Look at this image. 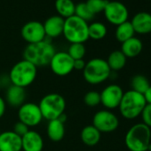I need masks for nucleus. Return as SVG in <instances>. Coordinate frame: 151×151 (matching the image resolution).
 <instances>
[{"instance_id": "nucleus-1", "label": "nucleus", "mask_w": 151, "mask_h": 151, "mask_svg": "<svg viewBox=\"0 0 151 151\" xmlns=\"http://www.w3.org/2000/svg\"><path fill=\"white\" fill-rule=\"evenodd\" d=\"M56 52L52 44L46 38L44 41L29 44L23 51V59L31 62L37 68L48 66Z\"/></svg>"}, {"instance_id": "nucleus-2", "label": "nucleus", "mask_w": 151, "mask_h": 151, "mask_svg": "<svg viewBox=\"0 0 151 151\" xmlns=\"http://www.w3.org/2000/svg\"><path fill=\"white\" fill-rule=\"evenodd\" d=\"M37 76V68L31 62L23 59L12 67L8 78L10 79L11 85L25 89L34 83Z\"/></svg>"}, {"instance_id": "nucleus-3", "label": "nucleus", "mask_w": 151, "mask_h": 151, "mask_svg": "<svg viewBox=\"0 0 151 151\" xmlns=\"http://www.w3.org/2000/svg\"><path fill=\"white\" fill-rule=\"evenodd\" d=\"M124 143L130 151H147L151 144V129L142 123L132 125L125 134Z\"/></svg>"}, {"instance_id": "nucleus-4", "label": "nucleus", "mask_w": 151, "mask_h": 151, "mask_svg": "<svg viewBox=\"0 0 151 151\" xmlns=\"http://www.w3.org/2000/svg\"><path fill=\"white\" fill-rule=\"evenodd\" d=\"M62 35L70 44H84L89 39L88 23L76 15L68 17L64 21Z\"/></svg>"}, {"instance_id": "nucleus-5", "label": "nucleus", "mask_w": 151, "mask_h": 151, "mask_svg": "<svg viewBox=\"0 0 151 151\" xmlns=\"http://www.w3.org/2000/svg\"><path fill=\"white\" fill-rule=\"evenodd\" d=\"M147 102L143 94L129 90L126 93H124L118 108L123 117L132 120L141 114Z\"/></svg>"}, {"instance_id": "nucleus-6", "label": "nucleus", "mask_w": 151, "mask_h": 151, "mask_svg": "<svg viewBox=\"0 0 151 151\" xmlns=\"http://www.w3.org/2000/svg\"><path fill=\"white\" fill-rule=\"evenodd\" d=\"M111 75L106 60L101 58H93L86 62L83 70L84 79L90 85H100L105 82Z\"/></svg>"}, {"instance_id": "nucleus-7", "label": "nucleus", "mask_w": 151, "mask_h": 151, "mask_svg": "<svg viewBox=\"0 0 151 151\" xmlns=\"http://www.w3.org/2000/svg\"><path fill=\"white\" fill-rule=\"evenodd\" d=\"M43 118L51 121L59 118L65 113L66 101L59 93H48L45 95L38 103Z\"/></svg>"}, {"instance_id": "nucleus-8", "label": "nucleus", "mask_w": 151, "mask_h": 151, "mask_svg": "<svg viewBox=\"0 0 151 151\" xmlns=\"http://www.w3.org/2000/svg\"><path fill=\"white\" fill-rule=\"evenodd\" d=\"M93 125L100 132H112L119 125L117 116L109 109H102L96 112L93 117Z\"/></svg>"}, {"instance_id": "nucleus-9", "label": "nucleus", "mask_w": 151, "mask_h": 151, "mask_svg": "<svg viewBox=\"0 0 151 151\" xmlns=\"http://www.w3.org/2000/svg\"><path fill=\"white\" fill-rule=\"evenodd\" d=\"M49 66L52 72L58 77H66L74 70V60L67 52H56Z\"/></svg>"}, {"instance_id": "nucleus-10", "label": "nucleus", "mask_w": 151, "mask_h": 151, "mask_svg": "<svg viewBox=\"0 0 151 151\" xmlns=\"http://www.w3.org/2000/svg\"><path fill=\"white\" fill-rule=\"evenodd\" d=\"M18 118L29 128L38 125L44 119L38 104L34 102H24L18 109Z\"/></svg>"}, {"instance_id": "nucleus-11", "label": "nucleus", "mask_w": 151, "mask_h": 151, "mask_svg": "<svg viewBox=\"0 0 151 151\" xmlns=\"http://www.w3.org/2000/svg\"><path fill=\"white\" fill-rule=\"evenodd\" d=\"M103 13L107 21L116 26L127 22L129 17L127 7L118 1H109Z\"/></svg>"}, {"instance_id": "nucleus-12", "label": "nucleus", "mask_w": 151, "mask_h": 151, "mask_svg": "<svg viewBox=\"0 0 151 151\" xmlns=\"http://www.w3.org/2000/svg\"><path fill=\"white\" fill-rule=\"evenodd\" d=\"M101 94V103L109 110L118 108L124 95L123 89L118 85H109L106 86Z\"/></svg>"}, {"instance_id": "nucleus-13", "label": "nucleus", "mask_w": 151, "mask_h": 151, "mask_svg": "<svg viewBox=\"0 0 151 151\" xmlns=\"http://www.w3.org/2000/svg\"><path fill=\"white\" fill-rule=\"evenodd\" d=\"M21 34L28 45L38 43L46 38L43 23L37 21H31L25 23L22 28Z\"/></svg>"}, {"instance_id": "nucleus-14", "label": "nucleus", "mask_w": 151, "mask_h": 151, "mask_svg": "<svg viewBox=\"0 0 151 151\" xmlns=\"http://www.w3.org/2000/svg\"><path fill=\"white\" fill-rule=\"evenodd\" d=\"M22 137L13 131L0 132V151H22Z\"/></svg>"}, {"instance_id": "nucleus-15", "label": "nucleus", "mask_w": 151, "mask_h": 151, "mask_svg": "<svg viewBox=\"0 0 151 151\" xmlns=\"http://www.w3.org/2000/svg\"><path fill=\"white\" fill-rule=\"evenodd\" d=\"M23 151H42L44 148V139L39 132L29 130L22 137Z\"/></svg>"}, {"instance_id": "nucleus-16", "label": "nucleus", "mask_w": 151, "mask_h": 151, "mask_svg": "<svg viewBox=\"0 0 151 151\" xmlns=\"http://www.w3.org/2000/svg\"><path fill=\"white\" fill-rule=\"evenodd\" d=\"M135 33L146 35L151 33V14L147 12L136 14L131 21Z\"/></svg>"}, {"instance_id": "nucleus-17", "label": "nucleus", "mask_w": 151, "mask_h": 151, "mask_svg": "<svg viewBox=\"0 0 151 151\" xmlns=\"http://www.w3.org/2000/svg\"><path fill=\"white\" fill-rule=\"evenodd\" d=\"M64 21L65 20L59 15H53L49 17L43 24L46 37L55 38L62 35Z\"/></svg>"}, {"instance_id": "nucleus-18", "label": "nucleus", "mask_w": 151, "mask_h": 151, "mask_svg": "<svg viewBox=\"0 0 151 151\" xmlns=\"http://www.w3.org/2000/svg\"><path fill=\"white\" fill-rule=\"evenodd\" d=\"M26 99L25 89L20 86L10 85L6 90V102L8 103L13 108H20Z\"/></svg>"}, {"instance_id": "nucleus-19", "label": "nucleus", "mask_w": 151, "mask_h": 151, "mask_svg": "<svg viewBox=\"0 0 151 151\" xmlns=\"http://www.w3.org/2000/svg\"><path fill=\"white\" fill-rule=\"evenodd\" d=\"M46 132L52 141H60L65 135V124L59 119L48 121Z\"/></svg>"}, {"instance_id": "nucleus-20", "label": "nucleus", "mask_w": 151, "mask_h": 151, "mask_svg": "<svg viewBox=\"0 0 151 151\" xmlns=\"http://www.w3.org/2000/svg\"><path fill=\"white\" fill-rule=\"evenodd\" d=\"M142 48V42L139 38L133 37L122 43L120 51L124 54L126 58H134L141 52Z\"/></svg>"}, {"instance_id": "nucleus-21", "label": "nucleus", "mask_w": 151, "mask_h": 151, "mask_svg": "<svg viewBox=\"0 0 151 151\" xmlns=\"http://www.w3.org/2000/svg\"><path fill=\"white\" fill-rule=\"evenodd\" d=\"M80 136L85 145L93 147L100 142L101 132H100L93 124H91V125H86L82 129Z\"/></svg>"}, {"instance_id": "nucleus-22", "label": "nucleus", "mask_w": 151, "mask_h": 151, "mask_svg": "<svg viewBox=\"0 0 151 151\" xmlns=\"http://www.w3.org/2000/svg\"><path fill=\"white\" fill-rule=\"evenodd\" d=\"M54 6L59 16L64 20L75 14L76 5L72 0H56Z\"/></svg>"}, {"instance_id": "nucleus-23", "label": "nucleus", "mask_w": 151, "mask_h": 151, "mask_svg": "<svg viewBox=\"0 0 151 151\" xmlns=\"http://www.w3.org/2000/svg\"><path fill=\"white\" fill-rule=\"evenodd\" d=\"M126 57L124 54L118 50L113 51L106 60L111 71H118L122 69L126 64Z\"/></svg>"}, {"instance_id": "nucleus-24", "label": "nucleus", "mask_w": 151, "mask_h": 151, "mask_svg": "<svg viewBox=\"0 0 151 151\" xmlns=\"http://www.w3.org/2000/svg\"><path fill=\"white\" fill-rule=\"evenodd\" d=\"M134 34L135 32H134V29L132 28L131 22L127 21L116 27L115 36L117 41H119L120 43H124V41L133 37Z\"/></svg>"}, {"instance_id": "nucleus-25", "label": "nucleus", "mask_w": 151, "mask_h": 151, "mask_svg": "<svg viewBox=\"0 0 151 151\" xmlns=\"http://www.w3.org/2000/svg\"><path fill=\"white\" fill-rule=\"evenodd\" d=\"M107 27L101 22H93L88 25V35L89 38L93 40H101L107 35Z\"/></svg>"}, {"instance_id": "nucleus-26", "label": "nucleus", "mask_w": 151, "mask_h": 151, "mask_svg": "<svg viewBox=\"0 0 151 151\" xmlns=\"http://www.w3.org/2000/svg\"><path fill=\"white\" fill-rule=\"evenodd\" d=\"M149 86H150L149 81L146 77H144L142 75H136L131 79L132 90L136 93L144 94Z\"/></svg>"}, {"instance_id": "nucleus-27", "label": "nucleus", "mask_w": 151, "mask_h": 151, "mask_svg": "<svg viewBox=\"0 0 151 151\" xmlns=\"http://www.w3.org/2000/svg\"><path fill=\"white\" fill-rule=\"evenodd\" d=\"M74 15H76L77 17L84 20L86 22L92 21L93 19V17H94V14L89 10V8L87 7L86 2L78 3V5H76L75 14Z\"/></svg>"}, {"instance_id": "nucleus-28", "label": "nucleus", "mask_w": 151, "mask_h": 151, "mask_svg": "<svg viewBox=\"0 0 151 151\" xmlns=\"http://www.w3.org/2000/svg\"><path fill=\"white\" fill-rule=\"evenodd\" d=\"M67 52L74 60H81L84 59L86 53V49L84 44H70Z\"/></svg>"}, {"instance_id": "nucleus-29", "label": "nucleus", "mask_w": 151, "mask_h": 151, "mask_svg": "<svg viewBox=\"0 0 151 151\" xmlns=\"http://www.w3.org/2000/svg\"><path fill=\"white\" fill-rule=\"evenodd\" d=\"M108 2V0H87L86 4L89 10L95 15L104 11Z\"/></svg>"}, {"instance_id": "nucleus-30", "label": "nucleus", "mask_w": 151, "mask_h": 151, "mask_svg": "<svg viewBox=\"0 0 151 151\" xmlns=\"http://www.w3.org/2000/svg\"><path fill=\"white\" fill-rule=\"evenodd\" d=\"M84 102L86 106L93 108L101 104V94L97 91H90L84 96Z\"/></svg>"}, {"instance_id": "nucleus-31", "label": "nucleus", "mask_w": 151, "mask_h": 151, "mask_svg": "<svg viewBox=\"0 0 151 151\" xmlns=\"http://www.w3.org/2000/svg\"><path fill=\"white\" fill-rule=\"evenodd\" d=\"M140 116L143 122L142 124L151 128V104H146Z\"/></svg>"}, {"instance_id": "nucleus-32", "label": "nucleus", "mask_w": 151, "mask_h": 151, "mask_svg": "<svg viewBox=\"0 0 151 151\" xmlns=\"http://www.w3.org/2000/svg\"><path fill=\"white\" fill-rule=\"evenodd\" d=\"M29 127L28 125H26L24 123L21 122V121H18L17 123L14 124V129H13V132H15L17 135H19L20 137H22L24 136L29 131Z\"/></svg>"}, {"instance_id": "nucleus-33", "label": "nucleus", "mask_w": 151, "mask_h": 151, "mask_svg": "<svg viewBox=\"0 0 151 151\" xmlns=\"http://www.w3.org/2000/svg\"><path fill=\"white\" fill-rule=\"evenodd\" d=\"M86 61L84 60V59L81 60H74V70H84L85 67H86Z\"/></svg>"}, {"instance_id": "nucleus-34", "label": "nucleus", "mask_w": 151, "mask_h": 151, "mask_svg": "<svg viewBox=\"0 0 151 151\" xmlns=\"http://www.w3.org/2000/svg\"><path fill=\"white\" fill-rule=\"evenodd\" d=\"M6 109V102L4 98L0 96V118L3 117Z\"/></svg>"}, {"instance_id": "nucleus-35", "label": "nucleus", "mask_w": 151, "mask_h": 151, "mask_svg": "<svg viewBox=\"0 0 151 151\" xmlns=\"http://www.w3.org/2000/svg\"><path fill=\"white\" fill-rule=\"evenodd\" d=\"M143 96L145 98V101H146L147 104H151V86L145 92V93L143 94Z\"/></svg>"}, {"instance_id": "nucleus-36", "label": "nucleus", "mask_w": 151, "mask_h": 151, "mask_svg": "<svg viewBox=\"0 0 151 151\" xmlns=\"http://www.w3.org/2000/svg\"><path fill=\"white\" fill-rule=\"evenodd\" d=\"M147 151H151V144L149 145V147H148V149H147Z\"/></svg>"}, {"instance_id": "nucleus-37", "label": "nucleus", "mask_w": 151, "mask_h": 151, "mask_svg": "<svg viewBox=\"0 0 151 151\" xmlns=\"http://www.w3.org/2000/svg\"><path fill=\"white\" fill-rule=\"evenodd\" d=\"M0 89H1V84H0Z\"/></svg>"}]
</instances>
